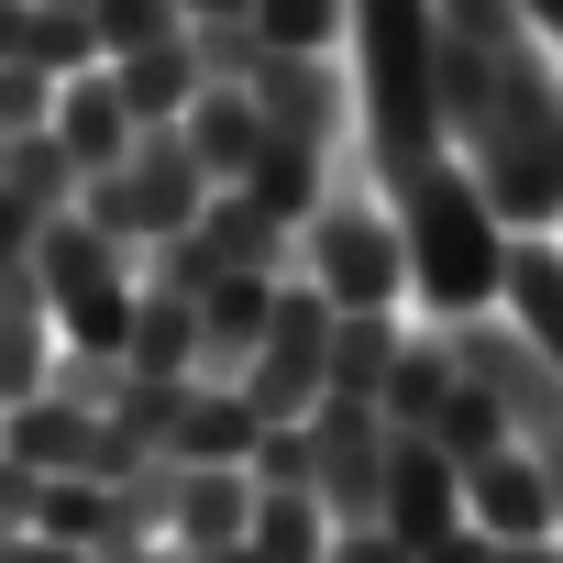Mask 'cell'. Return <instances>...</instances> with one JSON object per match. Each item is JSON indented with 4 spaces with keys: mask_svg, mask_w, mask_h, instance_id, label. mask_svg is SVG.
I'll return each mask as SVG.
<instances>
[{
    "mask_svg": "<svg viewBox=\"0 0 563 563\" xmlns=\"http://www.w3.org/2000/svg\"><path fill=\"white\" fill-rule=\"evenodd\" d=\"M122 365H133V376H199V310L133 288V343H122Z\"/></svg>",
    "mask_w": 563,
    "mask_h": 563,
    "instance_id": "obj_25",
    "label": "cell"
},
{
    "mask_svg": "<svg viewBox=\"0 0 563 563\" xmlns=\"http://www.w3.org/2000/svg\"><path fill=\"white\" fill-rule=\"evenodd\" d=\"M398 343H409V332H398V310H343V321H332L321 398H365V409H376V398H387V365H398Z\"/></svg>",
    "mask_w": 563,
    "mask_h": 563,
    "instance_id": "obj_21",
    "label": "cell"
},
{
    "mask_svg": "<svg viewBox=\"0 0 563 563\" xmlns=\"http://www.w3.org/2000/svg\"><path fill=\"white\" fill-rule=\"evenodd\" d=\"M23 67H45L56 89H67V78H89V67H100L89 12H45V0H34V12H23Z\"/></svg>",
    "mask_w": 563,
    "mask_h": 563,
    "instance_id": "obj_30",
    "label": "cell"
},
{
    "mask_svg": "<svg viewBox=\"0 0 563 563\" xmlns=\"http://www.w3.org/2000/svg\"><path fill=\"white\" fill-rule=\"evenodd\" d=\"M100 563H188L177 541H122V552H100Z\"/></svg>",
    "mask_w": 563,
    "mask_h": 563,
    "instance_id": "obj_45",
    "label": "cell"
},
{
    "mask_svg": "<svg viewBox=\"0 0 563 563\" xmlns=\"http://www.w3.org/2000/svg\"><path fill=\"white\" fill-rule=\"evenodd\" d=\"M34 530L100 563V552H111V486H89V475H45V486H34Z\"/></svg>",
    "mask_w": 563,
    "mask_h": 563,
    "instance_id": "obj_28",
    "label": "cell"
},
{
    "mask_svg": "<svg viewBox=\"0 0 563 563\" xmlns=\"http://www.w3.org/2000/svg\"><path fill=\"white\" fill-rule=\"evenodd\" d=\"M519 23L541 34V56H563V0H519Z\"/></svg>",
    "mask_w": 563,
    "mask_h": 563,
    "instance_id": "obj_44",
    "label": "cell"
},
{
    "mask_svg": "<svg viewBox=\"0 0 563 563\" xmlns=\"http://www.w3.org/2000/svg\"><path fill=\"white\" fill-rule=\"evenodd\" d=\"M497 563H563V541H497Z\"/></svg>",
    "mask_w": 563,
    "mask_h": 563,
    "instance_id": "obj_46",
    "label": "cell"
},
{
    "mask_svg": "<svg viewBox=\"0 0 563 563\" xmlns=\"http://www.w3.org/2000/svg\"><path fill=\"white\" fill-rule=\"evenodd\" d=\"M45 398H67V409H111V398H122V354H78V343H56Z\"/></svg>",
    "mask_w": 563,
    "mask_h": 563,
    "instance_id": "obj_37",
    "label": "cell"
},
{
    "mask_svg": "<svg viewBox=\"0 0 563 563\" xmlns=\"http://www.w3.org/2000/svg\"><path fill=\"white\" fill-rule=\"evenodd\" d=\"M177 133H188V155H199V177H210V188H232V177L254 166V144H265V111H254L243 89H199Z\"/></svg>",
    "mask_w": 563,
    "mask_h": 563,
    "instance_id": "obj_20",
    "label": "cell"
},
{
    "mask_svg": "<svg viewBox=\"0 0 563 563\" xmlns=\"http://www.w3.org/2000/svg\"><path fill=\"white\" fill-rule=\"evenodd\" d=\"M464 530H486V541H563V530H552V486H541V464H530V453H486V464H464Z\"/></svg>",
    "mask_w": 563,
    "mask_h": 563,
    "instance_id": "obj_12",
    "label": "cell"
},
{
    "mask_svg": "<svg viewBox=\"0 0 563 563\" xmlns=\"http://www.w3.org/2000/svg\"><path fill=\"white\" fill-rule=\"evenodd\" d=\"M199 23H254V0H177V34H199Z\"/></svg>",
    "mask_w": 563,
    "mask_h": 563,
    "instance_id": "obj_43",
    "label": "cell"
},
{
    "mask_svg": "<svg viewBox=\"0 0 563 563\" xmlns=\"http://www.w3.org/2000/svg\"><path fill=\"white\" fill-rule=\"evenodd\" d=\"M321 563H420L409 541H387V530H332V552Z\"/></svg>",
    "mask_w": 563,
    "mask_h": 563,
    "instance_id": "obj_39",
    "label": "cell"
},
{
    "mask_svg": "<svg viewBox=\"0 0 563 563\" xmlns=\"http://www.w3.org/2000/svg\"><path fill=\"white\" fill-rule=\"evenodd\" d=\"M34 288L56 310V343H78V354H122L133 343V254L111 232H89L78 210L34 232Z\"/></svg>",
    "mask_w": 563,
    "mask_h": 563,
    "instance_id": "obj_5",
    "label": "cell"
},
{
    "mask_svg": "<svg viewBox=\"0 0 563 563\" xmlns=\"http://www.w3.org/2000/svg\"><path fill=\"white\" fill-rule=\"evenodd\" d=\"M332 321H343V310L310 288V276H288V288H276V310H265V343H254V365H243V409H254V420H310V409H321Z\"/></svg>",
    "mask_w": 563,
    "mask_h": 563,
    "instance_id": "obj_7",
    "label": "cell"
},
{
    "mask_svg": "<svg viewBox=\"0 0 563 563\" xmlns=\"http://www.w3.org/2000/svg\"><path fill=\"white\" fill-rule=\"evenodd\" d=\"M12 530H34V475L0 464V541H12Z\"/></svg>",
    "mask_w": 563,
    "mask_h": 563,
    "instance_id": "obj_41",
    "label": "cell"
},
{
    "mask_svg": "<svg viewBox=\"0 0 563 563\" xmlns=\"http://www.w3.org/2000/svg\"><path fill=\"white\" fill-rule=\"evenodd\" d=\"M188 563H265L254 541H221V552H188Z\"/></svg>",
    "mask_w": 563,
    "mask_h": 563,
    "instance_id": "obj_48",
    "label": "cell"
},
{
    "mask_svg": "<svg viewBox=\"0 0 563 563\" xmlns=\"http://www.w3.org/2000/svg\"><path fill=\"white\" fill-rule=\"evenodd\" d=\"M111 89H122L133 133H155V122H188V100H199V67H188V34H177V45H144V56H111Z\"/></svg>",
    "mask_w": 563,
    "mask_h": 563,
    "instance_id": "obj_22",
    "label": "cell"
},
{
    "mask_svg": "<svg viewBox=\"0 0 563 563\" xmlns=\"http://www.w3.org/2000/svg\"><path fill=\"white\" fill-rule=\"evenodd\" d=\"M45 12H89V0H45Z\"/></svg>",
    "mask_w": 563,
    "mask_h": 563,
    "instance_id": "obj_50",
    "label": "cell"
},
{
    "mask_svg": "<svg viewBox=\"0 0 563 563\" xmlns=\"http://www.w3.org/2000/svg\"><path fill=\"white\" fill-rule=\"evenodd\" d=\"M254 34L276 56H332L343 45V0H254Z\"/></svg>",
    "mask_w": 563,
    "mask_h": 563,
    "instance_id": "obj_32",
    "label": "cell"
},
{
    "mask_svg": "<svg viewBox=\"0 0 563 563\" xmlns=\"http://www.w3.org/2000/svg\"><path fill=\"white\" fill-rule=\"evenodd\" d=\"M431 332H442L453 376L497 398L508 453L541 464V486H552V530H563V376H552V354H541L519 321H431Z\"/></svg>",
    "mask_w": 563,
    "mask_h": 563,
    "instance_id": "obj_3",
    "label": "cell"
},
{
    "mask_svg": "<svg viewBox=\"0 0 563 563\" xmlns=\"http://www.w3.org/2000/svg\"><path fill=\"white\" fill-rule=\"evenodd\" d=\"M243 100L265 111V133H299V144H343V111H354V78L332 56H265L243 78Z\"/></svg>",
    "mask_w": 563,
    "mask_h": 563,
    "instance_id": "obj_10",
    "label": "cell"
},
{
    "mask_svg": "<svg viewBox=\"0 0 563 563\" xmlns=\"http://www.w3.org/2000/svg\"><path fill=\"white\" fill-rule=\"evenodd\" d=\"M376 530L409 541V552H431V541L464 530V475L442 464L431 431H387V497H376Z\"/></svg>",
    "mask_w": 563,
    "mask_h": 563,
    "instance_id": "obj_9",
    "label": "cell"
},
{
    "mask_svg": "<svg viewBox=\"0 0 563 563\" xmlns=\"http://www.w3.org/2000/svg\"><path fill=\"white\" fill-rule=\"evenodd\" d=\"M254 409H243V387H188V409H177V431H166V453L177 464H243L254 453Z\"/></svg>",
    "mask_w": 563,
    "mask_h": 563,
    "instance_id": "obj_23",
    "label": "cell"
},
{
    "mask_svg": "<svg viewBox=\"0 0 563 563\" xmlns=\"http://www.w3.org/2000/svg\"><path fill=\"white\" fill-rule=\"evenodd\" d=\"M67 155H78V177H100V166H122V144H133V111H122V89H111V67H89V78H67L56 89V122H45Z\"/></svg>",
    "mask_w": 563,
    "mask_h": 563,
    "instance_id": "obj_16",
    "label": "cell"
},
{
    "mask_svg": "<svg viewBox=\"0 0 563 563\" xmlns=\"http://www.w3.org/2000/svg\"><path fill=\"white\" fill-rule=\"evenodd\" d=\"M0 563H89V552H67V541H45V530H12V541H0Z\"/></svg>",
    "mask_w": 563,
    "mask_h": 563,
    "instance_id": "obj_42",
    "label": "cell"
},
{
    "mask_svg": "<svg viewBox=\"0 0 563 563\" xmlns=\"http://www.w3.org/2000/svg\"><path fill=\"white\" fill-rule=\"evenodd\" d=\"M387 221H398V254H409V288L431 299V321H486L508 299V221L486 210V188L464 177V155L420 166L387 188Z\"/></svg>",
    "mask_w": 563,
    "mask_h": 563,
    "instance_id": "obj_1",
    "label": "cell"
},
{
    "mask_svg": "<svg viewBox=\"0 0 563 563\" xmlns=\"http://www.w3.org/2000/svg\"><path fill=\"white\" fill-rule=\"evenodd\" d=\"M243 519H254V475H243V464H188L166 541H177V552H221V541H243Z\"/></svg>",
    "mask_w": 563,
    "mask_h": 563,
    "instance_id": "obj_17",
    "label": "cell"
},
{
    "mask_svg": "<svg viewBox=\"0 0 563 563\" xmlns=\"http://www.w3.org/2000/svg\"><path fill=\"white\" fill-rule=\"evenodd\" d=\"M431 442H442V464L464 475V464L508 453V420H497V398H486V387H453V398L431 409Z\"/></svg>",
    "mask_w": 563,
    "mask_h": 563,
    "instance_id": "obj_31",
    "label": "cell"
},
{
    "mask_svg": "<svg viewBox=\"0 0 563 563\" xmlns=\"http://www.w3.org/2000/svg\"><path fill=\"white\" fill-rule=\"evenodd\" d=\"M89 34H100V67L144 56V45H177V0H89Z\"/></svg>",
    "mask_w": 563,
    "mask_h": 563,
    "instance_id": "obj_33",
    "label": "cell"
},
{
    "mask_svg": "<svg viewBox=\"0 0 563 563\" xmlns=\"http://www.w3.org/2000/svg\"><path fill=\"white\" fill-rule=\"evenodd\" d=\"M299 276H310L332 310H398L409 254H398L387 199H376V188H332V199L299 221Z\"/></svg>",
    "mask_w": 563,
    "mask_h": 563,
    "instance_id": "obj_6",
    "label": "cell"
},
{
    "mask_svg": "<svg viewBox=\"0 0 563 563\" xmlns=\"http://www.w3.org/2000/svg\"><path fill=\"white\" fill-rule=\"evenodd\" d=\"M265 56H276V45H265L254 23H199V34H188V67H199V89H243Z\"/></svg>",
    "mask_w": 563,
    "mask_h": 563,
    "instance_id": "obj_36",
    "label": "cell"
},
{
    "mask_svg": "<svg viewBox=\"0 0 563 563\" xmlns=\"http://www.w3.org/2000/svg\"><path fill=\"white\" fill-rule=\"evenodd\" d=\"M310 497L332 530H376V497H387V409L365 398H321L310 409Z\"/></svg>",
    "mask_w": 563,
    "mask_h": 563,
    "instance_id": "obj_8",
    "label": "cell"
},
{
    "mask_svg": "<svg viewBox=\"0 0 563 563\" xmlns=\"http://www.w3.org/2000/svg\"><path fill=\"white\" fill-rule=\"evenodd\" d=\"M0 188H12L34 221H67L78 210V155L56 133H12V166H0Z\"/></svg>",
    "mask_w": 563,
    "mask_h": 563,
    "instance_id": "obj_27",
    "label": "cell"
},
{
    "mask_svg": "<svg viewBox=\"0 0 563 563\" xmlns=\"http://www.w3.org/2000/svg\"><path fill=\"white\" fill-rule=\"evenodd\" d=\"M56 122V78L23 67V56H0V133H45Z\"/></svg>",
    "mask_w": 563,
    "mask_h": 563,
    "instance_id": "obj_38",
    "label": "cell"
},
{
    "mask_svg": "<svg viewBox=\"0 0 563 563\" xmlns=\"http://www.w3.org/2000/svg\"><path fill=\"white\" fill-rule=\"evenodd\" d=\"M541 354H552V376H563V243H541V232H519L508 243V299H497Z\"/></svg>",
    "mask_w": 563,
    "mask_h": 563,
    "instance_id": "obj_18",
    "label": "cell"
},
{
    "mask_svg": "<svg viewBox=\"0 0 563 563\" xmlns=\"http://www.w3.org/2000/svg\"><path fill=\"white\" fill-rule=\"evenodd\" d=\"M453 387H464V376H453L442 332H409V343H398V365H387V398H376V409H387V431H431V409H442Z\"/></svg>",
    "mask_w": 563,
    "mask_h": 563,
    "instance_id": "obj_24",
    "label": "cell"
},
{
    "mask_svg": "<svg viewBox=\"0 0 563 563\" xmlns=\"http://www.w3.org/2000/svg\"><path fill=\"white\" fill-rule=\"evenodd\" d=\"M34 232H45V221H34L12 188H0V265H23V254H34Z\"/></svg>",
    "mask_w": 563,
    "mask_h": 563,
    "instance_id": "obj_40",
    "label": "cell"
},
{
    "mask_svg": "<svg viewBox=\"0 0 563 563\" xmlns=\"http://www.w3.org/2000/svg\"><path fill=\"white\" fill-rule=\"evenodd\" d=\"M243 541H254L265 563H321V552H332V519H321V497H254Z\"/></svg>",
    "mask_w": 563,
    "mask_h": 563,
    "instance_id": "obj_29",
    "label": "cell"
},
{
    "mask_svg": "<svg viewBox=\"0 0 563 563\" xmlns=\"http://www.w3.org/2000/svg\"><path fill=\"white\" fill-rule=\"evenodd\" d=\"M188 232H199V254H210L221 276H299V232H276L243 188H210Z\"/></svg>",
    "mask_w": 563,
    "mask_h": 563,
    "instance_id": "obj_13",
    "label": "cell"
},
{
    "mask_svg": "<svg viewBox=\"0 0 563 563\" xmlns=\"http://www.w3.org/2000/svg\"><path fill=\"white\" fill-rule=\"evenodd\" d=\"M232 188H243V199H254L276 232H299V221L332 199V177H321V144H299V133H265V144H254V166H243Z\"/></svg>",
    "mask_w": 563,
    "mask_h": 563,
    "instance_id": "obj_15",
    "label": "cell"
},
{
    "mask_svg": "<svg viewBox=\"0 0 563 563\" xmlns=\"http://www.w3.org/2000/svg\"><path fill=\"white\" fill-rule=\"evenodd\" d=\"M45 365H56V310H45L34 276H23V288H0V409L45 398Z\"/></svg>",
    "mask_w": 563,
    "mask_h": 563,
    "instance_id": "obj_19",
    "label": "cell"
},
{
    "mask_svg": "<svg viewBox=\"0 0 563 563\" xmlns=\"http://www.w3.org/2000/svg\"><path fill=\"white\" fill-rule=\"evenodd\" d=\"M210 276H221V265L199 254V232H166V243H144V254H133V288H144V299H188V310H199Z\"/></svg>",
    "mask_w": 563,
    "mask_h": 563,
    "instance_id": "obj_34",
    "label": "cell"
},
{
    "mask_svg": "<svg viewBox=\"0 0 563 563\" xmlns=\"http://www.w3.org/2000/svg\"><path fill=\"white\" fill-rule=\"evenodd\" d=\"M552 188H563V111H552Z\"/></svg>",
    "mask_w": 563,
    "mask_h": 563,
    "instance_id": "obj_49",
    "label": "cell"
},
{
    "mask_svg": "<svg viewBox=\"0 0 563 563\" xmlns=\"http://www.w3.org/2000/svg\"><path fill=\"white\" fill-rule=\"evenodd\" d=\"M177 486H188V464H177V453H144L133 475H111V552H122V541H166Z\"/></svg>",
    "mask_w": 563,
    "mask_h": 563,
    "instance_id": "obj_26",
    "label": "cell"
},
{
    "mask_svg": "<svg viewBox=\"0 0 563 563\" xmlns=\"http://www.w3.org/2000/svg\"><path fill=\"white\" fill-rule=\"evenodd\" d=\"M23 12L34 0H0V56H23Z\"/></svg>",
    "mask_w": 563,
    "mask_h": 563,
    "instance_id": "obj_47",
    "label": "cell"
},
{
    "mask_svg": "<svg viewBox=\"0 0 563 563\" xmlns=\"http://www.w3.org/2000/svg\"><path fill=\"white\" fill-rule=\"evenodd\" d=\"M89 431H100V409L23 398V409H0V464H23L34 486H45V475H78V464H89Z\"/></svg>",
    "mask_w": 563,
    "mask_h": 563,
    "instance_id": "obj_14",
    "label": "cell"
},
{
    "mask_svg": "<svg viewBox=\"0 0 563 563\" xmlns=\"http://www.w3.org/2000/svg\"><path fill=\"white\" fill-rule=\"evenodd\" d=\"M0 166H12V133H0Z\"/></svg>",
    "mask_w": 563,
    "mask_h": 563,
    "instance_id": "obj_51",
    "label": "cell"
},
{
    "mask_svg": "<svg viewBox=\"0 0 563 563\" xmlns=\"http://www.w3.org/2000/svg\"><path fill=\"white\" fill-rule=\"evenodd\" d=\"M276 288H288V276H210V288H199V387H243Z\"/></svg>",
    "mask_w": 563,
    "mask_h": 563,
    "instance_id": "obj_11",
    "label": "cell"
},
{
    "mask_svg": "<svg viewBox=\"0 0 563 563\" xmlns=\"http://www.w3.org/2000/svg\"><path fill=\"white\" fill-rule=\"evenodd\" d=\"M354 45V100H365V166L398 188L442 166V100H431V0H343Z\"/></svg>",
    "mask_w": 563,
    "mask_h": 563,
    "instance_id": "obj_2",
    "label": "cell"
},
{
    "mask_svg": "<svg viewBox=\"0 0 563 563\" xmlns=\"http://www.w3.org/2000/svg\"><path fill=\"white\" fill-rule=\"evenodd\" d=\"M243 475H254V497H310V420H265Z\"/></svg>",
    "mask_w": 563,
    "mask_h": 563,
    "instance_id": "obj_35",
    "label": "cell"
},
{
    "mask_svg": "<svg viewBox=\"0 0 563 563\" xmlns=\"http://www.w3.org/2000/svg\"><path fill=\"white\" fill-rule=\"evenodd\" d=\"M199 199H210V177H199V155H188V133H177V122L133 133V144H122V166L78 177V221H89V232H111L122 254H144V243L188 232V221H199Z\"/></svg>",
    "mask_w": 563,
    "mask_h": 563,
    "instance_id": "obj_4",
    "label": "cell"
}]
</instances>
